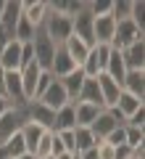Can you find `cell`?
Instances as JSON below:
<instances>
[{
    "label": "cell",
    "instance_id": "21",
    "mask_svg": "<svg viewBox=\"0 0 145 159\" xmlns=\"http://www.w3.org/2000/svg\"><path fill=\"white\" fill-rule=\"evenodd\" d=\"M77 127V119H74V103H66L63 109H58L56 117H53V133H63V130H74Z\"/></svg>",
    "mask_w": 145,
    "mask_h": 159
},
{
    "label": "cell",
    "instance_id": "42",
    "mask_svg": "<svg viewBox=\"0 0 145 159\" xmlns=\"http://www.w3.org/2000/svg\"><path fill=\"white\" fill-rule=\"evenodd\" d=\"M6 43H8V34H6V29L0 27V51H3V48H6Z\"/></svg>",
    "mask_w": 145,
    "mask_h": 159
},
{
    "label": "cell",
    "instance_id": "3",
    "mask_svg": "<svg viewBox=\"0 0 145 159\" xmlns=\"http://www.w3.org/2000/svg\"><path fill=\"white\" fill-rule=\"evenodd\" d=\"M92 24H95V16L90 13L87 3H82V8L77 11V16L71 19V34H77L79 40H84L90 48L95 45V37H92Z\"/></svg>",
    "mask_w": 145,
    "mask_h": 159
},
{
    "label": "cell",
    "instance_id": "17",
    "mask_svg": "<svg viewBox=\"0 0 145 159\" xmlns=\"http://www.w3.org/2000/svg\"><path fill=\"white\" fill-rule=\"evenodd\" d=\"M122 90L145 101V72H127L122 80Z\"/></svg>",
    "mask_w": 145,
    "mask_h": 159
},
{
    "label": "cell",
    "instance_id": "4",
    "mask_svg": "<svg viewBox=\"0 0 145 159\" xmlns=\"http://www.w3.org/2000/svg\"><path fill=\"white\" fill-rule=\"evenodd\" d=\"M137 40H145V32H140L129 19L127 21H116V32H113V40H111L113 51H124V48H129Z\"/></svg>",
    "mask_w": 145,
    "mask_h": 159
},
{
    "label": "cell",
    "instance_id": "45",
    "mask_svg": "<svg viewBox=\"0 0 145 159\" xmlns=\"http://www.w3.org/2000/svg\"><path fill=\"white\" fill-rule=\"evenodd\" d=\"M132 159H134V157H132Z\"/></svg>",
    "mask_w": 145,
    "mask_h": 159
},
{
    "label": "cell",
    "instance_id": "6",
    "mask_svg": "<svg viewBox=\"0 0 145 159\" xmlns=\"http://www.w3.org/2000/svg\"><path fill=\"white\" fill-rule=\"evenodd\" d=\"M24 122H27L24 109H8V111L0 117V143H6L8 138H13L24 127Z\"/></svg>",
    "mask_w": 145,
    "mask_h": 159
},
{
    "label": "cell",
    "instance_id": "24",
    "mask_svg": "<svg viewBox=\"0 0 145 159\" xmlns=\"http://www.w3.org/2000/svg\"><path fill=\"white\" fill-rule=\"evenodd\" d=\"M84 74H82V69H74L71 74H66V77H61V85H63V90H66V96H69V101H77V96H79V90H82V85H84Z\"/></svg>",
    "mask_w": 145,
    "mask_h": 159
},
{
    "label": "cell",
    "instance_id": "27",
    "mask_svg": "<svg viewBox=\"0 0 145 159\" xmlns=\"http://www.w3.org/2000/svg\"><path fill=\"white\" fill-rule=\"evenodd\" d=\"M92 146H98V141L90 133V127H74V154H82V151H87Z\"/></svg>",
    "mask_w": 145,
    "mask_h": 159
},
{
    "label": "cell",
    "instance_id": "39",
    "mask_svg": "<svg viewBox=\"0 0 145 159\" xmlns=\"http://www.w3.org/2000/svg\"><path fill=\"white\" fill-rule=\"evenodd\" d=\"M79 159H98V148H87V151H82V154H79Z\"/></svg>",
    "mask_w": 145,
    "mask_h": 159
},
{
    "label": "cell",
    "instance_id": "30",
    "mask_svg": "<svg viewBox=\"0 0 145 159\" xmlns=\"http://www.w3.org/2000/svg\"><path fill=\"white\" fill-rule=\"evenodd\" d=\"M50 157H53V133L45 130L37 148H34V159H50Z\"/></svg>",
    "mask_w": 145,
    "mask_h": 159
},
{
    "label": "cell",
    "instance_id": "40",
    "mask_svg": "<svg viewBox=\"0 0 145 159\" xmlns=\"http://www.w3.org/2000/svg\"><path fill=\"white\" fill-rule=\"evenodd\" d=\"M8 109H13V106H11V101H8L6 96H0V117H3V114H6Z\"/></svg>",
    "mask_w": 145,
    "mask_h": 159
},
{
    "label": "cell",
    "instance_id": "35",
    "mask_svg": "<svg viewBox=\"0 0 145 159\" xmlns=\"http://www.w3.org/2000/svg\"><path fill=\"white\" fill-rule=\"evenodd\" d=\"M106 143H108V146H113V148H116V146H127V133H124V125H119L116 130L108 133V135H106Z\"/></svg>",
    "mask_w": 145,
    "mask_h": 159
},
{
    "label": "cell",
    "instance_id": "34",
    "mask_svg": "<svg viewBox=\"0 0 145 159\" xmlns=\"http://www.w3.org/2000/svg\"><path fill=\"white\" fill-rule=\"evenodd\" d=\"M129 8H132V0H113L111 19L113 21H127L129 19Z\"/></svg>",
    "mask_w": 145,
    "mask_h": 159
},
{
    "label": "cell",
    "instance_id": "26",
    "mask_svg": "<svg viewBox=\"0 0 145 159\" xmlns=\"http://www.w3.org/2000/svg\"><path fill=\"white\" fill-rule=\"evenodd\" d=\"M140 106H143L140 98H134V96H129V93L122 90V93H119V98H116V106H111V109H116V111L124 117V122H127V117H132Z\"/></svg>",
    "mask_w": 145,
    "mask_h": 159
},
{
    "label": "cell",
    "instance_id": "15",
    "mask_svg": "<svg viewBox=\"0 0 145 159\" xmlns=\"http://www.w3.org/2000/svg\"><path fill=\"white\" fill-rule=\"evenodd\" d=\"M95 82H98V88H100V96H103L106 109L116 106V98H119V93H122V85H119V82H113V80L108 77L106 72L98 74V77H95Z\"/></svg>",
    "mask_w": 145,
    "mask_h": 159
},
{
    "label": "cell",
    "instance_id": "19",
    "mask_svg": "<svg viewBox=\"0 0 145 159\" xmlns=\"http://www.w3.org/2000/svg\"><path fill=\"white\" fill-rule=\"evenodd\" d=\"M74 69H79V66H74V61L69 58V53L63 51V45L56 48V58H53V64H50V74L56 80H61V77H66V74H71Z\"/></svg>",
    "mask_w": 145,
    "mask_h": 159
},
{
    "label": "cell",
    "instance_id": "22",
    "mask_svg": "<svg viewBox=\"0 0 145 159\" xmlns=\"http://www.w3.org/2000/svg\"><path fill=\"white\" fill-rule=\"evenodd\" d=\"M77 101H82V103H92V106H98V109H106L103 96H100V88H98V82H95V80H84V85H82V90H79Z\"/></svg>",
    "mask_w": 145,
    "mask_h": 159
},
{
    "label": "cell",
    "instance_id": "10",
    "mask_svg": "<svg viewBox=\"0 0 145 159\" xmlns=\"http://www.w3.org/2000/svg\"><path fill=\"white\" fill-rule=\"evenodd\" d=\"M119 125H122V122H119V119L113 117V114L108 111V109H103V111L98 114V117H95V122L90 125V133L95 135V141L100 143V141H106V135H108L111 130H116Z\"/></svg>",
    "mask_w": 145,
    "mask_h": 159
},
{
    "label": "cell",
    "instance_id": "29",
    "mask_svg": "<svg viewBox=\"0 0 145 159\" xmlns=\"http://www.w3.org/2000/svg\"><path fill=\"white\" fill-rule=\"evenodd\" d=\"M34 32H37V29L32 27V24L27 21V19H19V24H16V29H13V40H16V43H32V37H34Z\"/></svg>",
    "mask_w": 145,
    "mask_h": 159
},
{
    "label": "cell",
    "instance_id": "43",
    "mask_svg": "<svg viewBox=\"0 0 145 159\" xmlns=\"http://www.w3.org/2000/svg\"><path fill=\"white\" fill-rule=\"evenodd\" d=\"M19 159H34V157H32V154H21V157H19Z\"/></svg>",
    "mask_w": 145,
    "mask_h": 159
},
{
    "label": "cell",
    "instance_id": "1",
    "mask_svg": "<svg viewBox=\"0 0 145 159\" xmlns=\"http://www.w3.org/2000/svg\"><path fill=\"white\" fill-rule=\"evenodd\" d=\"M56 48H58V45L42 32V29H37V32H34V37H32L34 64H37L42 72H50V64H53V58H56Z\"/></svg>",
    "mask_w": 145,
    "mask_h": 159
},
{
    "label": "cell",
    "instance_id": "37",
    "mask_svg": "<svg viewBox=\"0 0 145 159\" xmlns=\"http://www.w3.org/2000/svg\"><path fill=\"white\" fill-rule=\"evenodd\" d=\"M124 125H129V127H140V130H145V106H140L137 111L132 114V117H127V122Z\"/></svg>",
    "mask_w": 145,
    "mask_h": 159
},
{
    "label": "cell",
    "instance_id": "12",
    "mask_svg": "<svg viewBox=\"0 0 145 159\" xmlns=\"http://www.w3.org/2000/svg\"><path fill=\"white\" fill-rule=\"evenodd\" d=\"M19 19H21V0H6V8L0 13V27L6 29L8 40H13V29H16Z\"/></svg>",
    "mask_w": 145,
    "mask_h": 159
},
{
    "label": "cell",
    "instance_id": "9",
    "mask_svg": "<svg viewBox=\"0 0 145 159\" xmlns=\"http://www.w3.org/2000/svg\"><path fill=\"white\" fill-rule=\"evenodd\" d=\"M122 58H124L127 72H145V40H137L129 48H124Z\"/></svg>",
    "mask_w": 145,
    "mask_h": 159
},
{
    "label": "cell",
    "instance_id": "2",
    "mask_svg": "<svg viewBox=\"0 0 145 159\" xmlns=\"http://www.w3.org/2000/svg\"><path fill=\"white\" fill-rule=\"evenodd\" d=\"M42 32L61 48L63 43L71 37V19L61 16V13H53L50 8H48V19H45V24H42Z\"/></svg>",
    "mask_w": 145,
    "mask_h": 159
},
{
    "label": "cell",
    "instance_id": "14",
    "mask_svg": "<svg viewBox=\"0 0 145 159\" xmlns=\"http://www.w3.org/2000/svg\"><path fill=\"white\" fill-rule=\"evenodd\" d=\"M113 32H116V21H113L111 16H100V19H95V24H92L95 45H111Z\"/></svg>",
    "mask_w": 145,
    "mask_h": 159
},
{
    "label": "cell",
    "instance_id": "23",
    "mask_svg": "<svg viewBox=\"0 0 145 159\" xmlns=\"http://www.w3.org/2000/svg\"><path fill=\"white\" fill-rule=\"evenodd\" d=\"M19 133H21V141H24V146H27V154H32V157H34V148H37V143H40V138H42L45 127L34 125V122H24V127Z\"/></svg>",
    "mask_w": 145,
    "mask_h": 159
},
{
    "label": "cell",
    "instance_id": "31",
    "mask_svg": "<svg viewBox=\"0 0 145 159\" xmlns=\"http://www.w3.org/2000/svg\"><path fill=\"white\" fill-rule=\"evenodd\" d=\"M129 21H132L140 32H145V3H143V0H132V8H129Z\"/></svg>",
    "mask_w": 145,
    "mask_h": 159
},
{
    "label": "cell",
    "instance_id": "18",
    "mask_svg": "<svg viewBox=\"0 0 145 159\" xmlns=\"http://www.w3.org/2000/svg\"><path fill=\"white\" fill-rule=\"evenodd\" d=\"M21 88H24V98L27 101H34V88H37L40 82V74H42V69L37 66V64H29L27 69H21Z\"/></svg>",
    "mask_w": 145,
    "mask_h": 159
},
{
    "label": "cell",
    "instance_id": "11",
    "mask_svg": "<svg viewBox=\"0 0 145 159\" xmlns=\"http://www.w3.org/2000/svg\"><path fill=\"white\" fill-rule=\"evenodd\" d=\"M6 98L11 101L13 109H21L24 103H27L24 88H21V74L19 72H6Z\"/></svg>",
    "mask_w": 145,
    "mask_h": 159
},
{
    "label": "cell",
    "instance_id": "5",
    "mask_svg": "<svg viewBox=\"0 0 145 159\" xmlns=\"http://www.w3.org/2000/svg\"><path fill=\"white\" fill-rule=\"evenodd\" d=\"M21 109H24L27 122H34V125L45 127V130H50V127H53V117H56V111H50L45 103H40V101H27Z\"/></svg>",
    "mask_w": 145,
    "mask_h": 159
},
{
    "label": "cell",
    "instance_id": "25",
    "mask_svg": "<svg viewBox=\"0 0 145 159\" xmlns=\"http://www.w3.org/2000/svg\"><path fill=\"white\" fill-rule=\"evenodd\" d=\"M106 74L113 80V82H119V85H122L124 74H127V66H124L122 51H113V48H111V53H108V64H106Z\"/></svg>",
    "mask_w": 145,
    "mask_h": 159
},
{
    "label": "cell",
    "instance_id": "13",
    "mask_svg": "<svg viewBox=\"0 0 145 159\" xmlns=\"http://www.w3.org/2000/svg\"><path fill=\"white\" fill-rule=\"evenodd\" d=\"M19 64H21V43L8 40L6 48L0 51V69L3 72H19Z\"/></svg>",
    "mask_w": 145,
    "mask_h": 159
},
{
    "label": "cell",
    "instance_id": "7",
    "mask_svg": "<svg viewBox=\"0 0 145 159\" xmlns=\"http://www.w3.org/2000/svg\"><path fill=\"white\" fill-rule=\"evenodd\" d=\"M21 16L34 29H42L45 19H48V0H21Z\"/></svg>",
    "mask_w": 145,
    "mask_h": 159
},
{
    "label": "cell",
    "instance_id": "32",
    "mask_svg": "<svg viewBox=\"0 0 145 159\" xmlns=\"http://www.w3.org/2000/svg\"><path fill=\"white\" fill-rule=\"evenodd\" d=\"M124 133H127V146L132 148V151H134V148H140V146H145V130L124 125Z\"/></svg>",
    "mask_w": 145,
    "mask_h": 159
},
{
    "label": "cell",
    "instance_id": "8",
    "mask_svg": "<svg viewBox=\"0 0 145 159\" xmlns=\"http://www.w3.org/2000/svg\"><path fill=\"white\" fill-rule=\"evenodd\" d=\"M37 101L45 103L50 111H58V109H63L66 103H71V101H69V96H66V90H63V85H61V80H53L50 88H48V90H45Z\"/></svg>",
    "mask_w": 145,
    "mask_h": 159
},
{
    "label": "cell",
    "instance_id": "44",
    "mask_svg": "<svg viewBox=\"0 0 145 159\" xmlns=\"http://www.w3.org/2000/svg\"><path fill=\"white\" fill-rule=\"evenodd\" d=\"M3 8H6V0H0V13H3Z\"/></svg>",
    "mask_w": 145,
    "mask_h": 159
},
{
    "label": "cell",
    "instance_id": "36",
    "mask_svg": "<svg viewBox=\"0 0 145 159\" xmlns=\"http://www.w3.org/2000/svg\"><path fill=\"white\" fill-rule=\"evenodd\" d=\"M53 80H56V77H53L50 72H42V74H40V82H37V88H34V101H37V98L42 96L45 90H48V88H50Z\"/></svg>",
    "mask_w": 145,
    "mask_h": 159
},
{
    "label": "cell",
    "instance_id": "38",
    "mask_svg": "<svg viewBox=\"0 0 145 159\" xmlns=\"http://www.w3.org/2000/svg\"><path fill=\"white\" fill-rule=\"evenodd\" d=\"M113 159H132V148L129 146H116L113 148Z\"/></svg>",
    "mask_w": 145,
    "mask_h": 159
},
{
    "label": "cell",
    "instance_id": "20",
    "mask_svg": "<svg viewBox=\"0 0 145 159\" xmlns=\"http://www.w3.org/2000/svg\"><path fill=\"white\" fill-rule=\"evenodd\" d=\"M103 109L92 106V103H82V101H74V119H77V127H90L95 122V117L100 114Z\"/></svg>",
    "mask_w": 145,
    "mask_h": 159
},
{
    "label": "cell",
    "instance_id": "33",
    "mask_svg": "<svg viewBox=\"0 0 145 159\" xmlns=\"http://www.w3.org/2000/svg\"><path fill=\"white\" fill-rule=\"evenodd\" d=\"M87 8H90V13H92L95 19H100V16H111L113 0H90Z\"/></svg>",
    "mask_w": 145,
    "mask_h": 159
},
{
    "label": "cell",
    "instance_id": "28",
    "mask_svg": "<svg viewBox=\"0 0 145 159\" xmlns=\"http://www.w3.org/2000/svg\"><path fill=\"white\" fill-rule=\"evenodd\" d=\"M48 8H50L53 13H61V16H66V19H74L77 11L82 8V3H79V0H48Z\"/></svg>",
    "mask_w": 145,
    "mask_h": 159
},
{
    "label": "cell",
    "instance_id": "41",
    "mask_svg": "<svg viewBox=\"0 0 145 159\" xmlns=\"http://www.w3.org/2000/svg\"><path fill=\"white\" fill-rule=\"evenodd\" d=\"M0 96H6V72L0 69Z\"/></svg>",
    "mask_w": 145,
    "mask_h": 159
},
{
    "label": "cell",
    "instance_id": "16",
    "mask_svg": "<svg viewBox=\"0 0 145 159\" xmlns=\"http://www.w3.org/2000/svg\"><path fill=\"white\" fill-rule=\"evenodd\" d=\"M63 51L69 53V58L74 61V66H79L82 69V64H84V58L90 56V45L84 43V40H79L77 34H71V37L63 43Z\"/></svg>",
    "mask_w": 145,
    "mask_h": 159
}]
</instances>
